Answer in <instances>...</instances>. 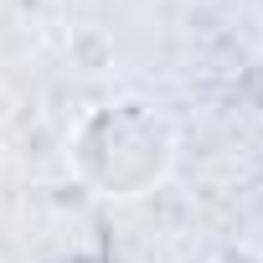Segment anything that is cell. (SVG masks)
<instances>
[{"instance_id": "6da1fadb", "label": "cell", "mask_w": 263, "mask_h": 263, "mask_svg": "<svg viewBox=\"0 0 263 263\" xmlns=\"http://www.w3.org/2000/svg\"><path fill=\"white\" fill-rule=\"evenodd\" d=\"M72 176L98 196H145L176 165V129L145 98H114L88 108L67 135Z\"/></svg>"}]
</instances>
